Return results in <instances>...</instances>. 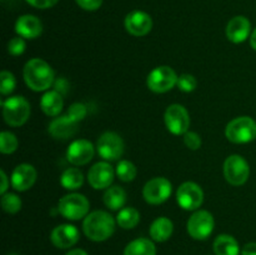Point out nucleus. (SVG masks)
I'll return each mask as SVG.
<instances>
[{"label":"nucleus","mask_w":256,"mask_h":255,"mask_svg":"<svg viewBox=\"0 0 256 255\" xmlns=\"http://www.w3.org/2000/svg\"><path fill=\"white\" fill-rule=\"evenodd\" d=\"M140 222V212L135 208H122L116 215V224L125 230L134 229Z\"/></svg>","instance_id":"obj_26"},{"label":"nucleus","mask_w":256,"mask_h":255,"mask_svg":"<svg viewBox=\"0 0 256 255\" xmlns=\"http://www.w3.org/2000/svg\"><path fill=\"white\" fill-rule=\"evenodd\" d=\"M184 144L190 150H198L202 146V138L198 132H188L184 134Z\"/></svg>","instance_id":"obj_35"},{"label":"nucleus","mask_w":256,"mask_h":255,"mask_svg":"<svg viewBox=\"0 0 256 255\" xmlns=\"http://www.w3.org/2000/svg\"><path fill=\"white\" fill-rule=\"evenodd\" d=\"M32 6L38 8V9H48V8L54 6L58 0H26Z\"/></svg>","instance_id":"obj_37"},{"label":"nucleus","mask_w":256,"mask_h":255,"mask_svg":"<svg viewBox=\"0 0 256 255\" xmlns=\"http://www.w3.org/2000/svg\"><path fill=\"white\" fill-rule=\"evenodd\" d=\"M96 150L98 154L104 160H118L124 154V140L116 132H105L98 139Z\"/></svg>","instance_id":"obj_9"},{"label":"nucleus","mask_w":256,"mask_h":255,"mask_svg":"<svg viewBox=\"0 0 256 255\" xmlns=\"http://www.w3.org/2000/svg\"><path fill=\"white\" fill-rule=\"evenodd\" d=\"M18 145L19 142L12 132H2L0 134V152L2 154H12L18 149Z\"/></svg>","instance_id":"obj_30"},{"label":"nucleus","mask_w":256,"mask_h":255,"mask_svg":"<svg viewBox=\"0 0 256 255\" xmlns=\"http://www.w3.org/2000/svg\"><path fill=\"white\" fill-rule=\"evenodd\" d=\"M36 170L30 164H20L12 170V186L16 192H26L36 182Z\"/></svg>","instance_id":"obj_17"},{"label":"nucleus","mask_w":256,"mask_h":255,"mask_svg":"<svg viewBox=\"0 0 256 255\" xmlns=\"http://www.w3.org/2000/svg\"><path fill=\"white\" fill-rule=\"evenodd\" d=\"M22 75L28 86L34 92H45L54 84V70L39 58L30 59L25 64Z\"/></svg>","instance_id":"obj_2"},{"label":"nucleus","mask_w":256,"mask_h":255,"mask_svg":"<svg viewBox=\"0 0 256 255\" xmlns=\"http://www.w3.org/2000/svg\"><path fill=\"white\" fill-rule=\"evenodd\" d=\"M214 216L208 210H196L189 218L186 224L188 232L195 240H205L214 230Z\"/></svg>","instance_id":"obj_7"},{"label":"nucleus","mask_w":256,"mask_h":255,"mask_svg":"<svg viewBox=\"0 0 256 255\" xmlns=\"http://www.w3.org/2000/svg\"><path fill=\"white\" fill-rule=\"evenodd\" d=\"M102 200L105 206L110 210H122L126 202V192L118 185L109 186L102 195Z\"/></svg>","instance_id":"obj_24"},{"label":"nucleus","mask_w":256,"mask_h":255,"mask_svg":"<svg viewBox=\"0 0 256 255\" xmlns=\"http://www.w3.org/2000/svg\"><path fill=\"white\" fill-rule=\"evenodd\" d=\"M15 32L24 39H35L42 32V24L34 15H22L16 20Z\"/></svg>","instance_id":"obj_20"},{"label":"nucleus","mask_w":256,"mask_h":255,"mask_svg":"<svg viewBox=\"0 0 256 255\" xmlns=\"http://www.w3.org/2000/svg\"><path fill=\"white\" fill-rule=\"evenodd\" d=\"M9 255H19V254H16V252H10Z\"/></svg>","instance_id":"obj_43"},{"label":"nucleus","mask_w":256,"mask_h":255,"mask_svg":"<svg viewBox=\"0 0 256 255\" xmlns=\"http://www.w3.org/2000/svg\"><path fill=\"white\" fill-rule=\"evenodd\" d=\"M172 232H174V224H172L169 218L165 216H160L155 219L152 224L150 225L149 229L152 239L158 242H164L169 240L170 236L172 235Z\"/></svg>","instance_id":"obj_22"},{"label":"nucleus","mask_w":256,"mask_h":255,"mask_svg":"<svg viewBox=\"0 0 256 255\" xmlns=\"http://www.w3.org/2000/svg\"><path fill=\"white\" fill-rule=\"evenodd\" d=\"M65 255H88V252L82 249H72Z\"/></svg>","instance_id":"obj_41"},{"label":"nucleus","mask_w":256,"mask_h":255,"mask_svg":"<svg viewBox=\"0 0 256 255\" xmlns=\"http://www.w3.org/2000/svg\"><path fill=\"white\" fill-rule=\"evenodd\" d=\"M2 210L9 214H16L22 209V200L16 194L12 192H5L2 196Z\"/></svg>","instance_id":"obj_29"},{"label":"nucleus","mask_w":256,"mask_h":255,"mask_svg":"<svg viewBox=\"0 0 256 255\" xmlns=\"http://www.w3.org/2000/svg\"><path fill=\"white\" fill-rule=\"evenodd\" d=\"M252 24L249 19L245 16H235L228 22L226 25V38L234 44L244 42L249 38Z\"/></svg>","instance_id":"obj_18"},{"label":"nucleus","mask_w":256,"mask_h":255,"mask_svg":"<svg viewBox=\"0 0 256 255\" xmlns=\"http://www.w3.org/2000/svg\"><path fill=\"white\" fill-rule=\"evenodd\" d=\"M78 124L79 122H75L74 119L69 116L68 114L62 115V116H58L52 120L49 124V132L52 138L55 139H69L70 136L76 132L78 130Z\"/></svg>","instance_id":"obj_19"},{"label":"nucleus","mask_w":256,"mask_h":255,"mask_svg":"<svg viewBox=\"0 0 256 255\" xmlns=\"http://www.w3.org/2000/svg\"><path fill=\"white\" fill-rule=\"evenodd\" d=\"M66 114L69 115L72 119H74L75 122H80L82 120H84V118L88 114L86 105L82 104V102H74V104L69 106Z\"/></svg>","instance_id":"obj_33"},{"label":"nucleus","mask_w":256,"mask_h":255,"mask_svg":"<svg viewBox=\"0 0 256 255\" xmlns=\"http://www.w3.org/2000/svg\"><path fill=\"white\" fill-rule=\"evenodd\" d=\"M250 168L242 155H230L224 162V176L229 184L240 186L249 179Z\"/></svg>","instance_id":"obj_8"},{"label":"nucleus","mask_w":256,"mask_h":255,"mask_svg":"<svg viewBox=\"0 0 256 255\" xmlns=\"http://www.w3.org/2000/svg\"><path fill=\"white\" fill-rule=\"evenodd\" d=\"M26 44L24 42V38L16 36L12 38L9 42H8V52L12 56H19V55L24 54Z\"/></svg>","instance_id":"obj_34"},{"label":"nucleus","mask_w":256,"mask_h":255,"mask_svg":"<svg viewBox=\"0 0 256 255\" xmlns=\"http://www.w3.org/2000/svg\"><path fill=\"white\" fill-rule=\"evenodd\" d=\"M225 135L234 144H246L256 139V122L250 116L232 119L225 129Z\"/></svg>","instance_id":"obj_3"},{"label":"nucleus","mask_w":256,"mask_h":255,"mask_svg":"<svg viewBox=\"0 0 256 255\" xmlns=\"http://www.w3.org/2000/svg\"><path fill=\"white\" fill-rule=\"evenodd\" d=\"M76 4L82 9L88 10V12H92V10H98L102 6V0H76Z\"/></svg>","instance_id":"obj_36"},{"label":"nucleus","mask_w":256,"mask_h":255,"mask_svg":"<svg viewBox=\"0 0 256 255\" xmlns=\"http://www.w3.org/2000/svg\"><path fill=\"white\" fill-rule=\"evenodd\" d=\"M172 182L166 178H152L142 188V196L145 202L152 205H159L166 202L172 195Z\"/></svg>","instance_id":"obj_10"},{"label":"nucleus","mask_w":256,"mask_h":255,"mask_svg":"<svg viewBox=\"0 0 256 255\" xmlns=\"http://www.w3.org/2000/svg\"><path fill=\"white\" fill-rule=\"evenodd\" d=\"M115 174L118 175L122 182H129L136 178L138 170L136 166L132 164L129 160H120L116 165V170H115Z\"/></svg>","instance_id":"obj_28"},{"label":"nucleus","mask_w":256,"mask_h":255,"mask_svg":"<svg viewBox=\"0 0 256 255\" xmlns=\"http://www.w3.org/2000/svg\"><path fill=\"white\" fill-rule=\"evenodd\" d=\"M16 86V80L15 76L8 70H2L0 74V92L2 95H9L10 92H14Z\"/></svg>","instance_id":"obj_31"},{"label":"nucleus","mask_w":256,"mask_h":255,"mask_svg":"<svg viewBox=\"0 0 256 255\" xmlns=\"http://www.w3.org/2000/svg\"><path fill=\"white\" fill-rule=\"evenodd\" d=\"M250 45H252V49L256 50V28L254 32H252V35H250Z\"/></svg>","instance_id":"obj_42"},{"label":"nucleus","mask_w":256,"mask_h":255,"mask_svg":"<svg viewBox=\"0 0 256 255\" xmlns=\"http://www.w3.org/2000/svg\"><path fill=\"white\" fill-rule=\"evenodd\" d=\"M178 75L170 66L162 65L152 69L146 79V85L152 92L162 94L172 90L178 84Z\"/></svg>","instance_id":"obj_6"},{"label":"nucleus","mask_w":256,"mask_h":255,"mask_svg":"<svg viewBox=\"0 0 256 255\" xmlns=\"http://www.w3.org/2000/svg\"><path fill=\"white\" fill-rule=\"evenodd\" d=\"M60 182L65 189L76 190L84 184V175L76 168H69V169L64 170L60 176Z\"/></svg>","instance_id":"obj_27"},{"label":"nucleus","mask_w":256,"mask_h":255,"mask_svg":"<svg viewBox=\"0 0 256 255\" xmlns=\"http://www.w3.org/2000/svg\"><path fill=\"white\" fill-rule=\"evenodd\" d=\"M124 255H156V246L146 238H138L125 246Z\"/></svg>","instance_id":"obj_25"},{"label":"nucleus","mask_w":256,"mask_h":255,"mask_svg":"<svg viewBox=\"0 0 256 255\" xmlns=\"http://www.w3.org/2000/svg\"><path fill=\"white\" fill-rule=\"evenodd\" d=\"M64 106L62 95L56 90H49L40 99V108L48 116H58Z\"/></svg>","instance_id":"obj_21"},{"label":"nucleus","mask_w":256,"mask_h":255,"mask_svg":"<svg viewBox=\"0 0 256 255\" xmlns=\"http://www.w3.org/2000/svg\"><path fill=\"white\" fill-rule=\"evenodd\" d=\"M89 200L78 192L68 194L59 200L58 212L68 220H80L89 214Z\"/></svg>","instance_id":"obj_5"},{"label":"nucleus","mask_w":256,"mask_h":255,"mask_svg":"<svg viewBox=\"0 0 256 255\" xmlns=\"http://www.w3.org/2000/svg\"><path fill=\"white\" fill-rule=\"evenodd\" d=\"M125 29L132 36H145L152 29V19L148 12L134 10L125 18Z\"/></svg>","instance_id":"obj_14"},{"label":"nucleus","mask_w":256,"mask_h":255,"mask_svg":"<svg viewBox=\"0 0 256 255\" xmlns=\"http://www.w3.org/2000/svg\"><path fill=\"white\" fill-rule=\"evenodd\" d=\"M166 129L174 135H184L189 132L190 116L188 110L180 104H172L168 106L164 115Z\"/></svg>","instance_id":"obj_12"},{"label":"nucleus","mask_w":256,"mask_h":255,"mask_svg":"<svg viewBox=\"0 0 256 255\" xmlns=\"http://www.w3.org/2000/svg\"><path fill=\"white\" fill-rule=\"evenodd\" d=\"M176 202L184 210H198L204 202V192L196 182H185L178 188Z\"/></svg>","instance_id":"obj_11"},{"label":"nucleus","mask_w":256,"mask_h":255,"mask_svg":"<svg viewBox=\"0 0 256 255\" xmlns=\"http://www.w3.org/2000/svg\"><path fill=\"white\" fill-rule=\"evenodd\" d=\"M0 176H2V186H0V192L2 194H5L8 190V188H9V179H8L6 174H5L4 170H0Z\"/></svg>","instance_id":"obj_40"},{"label":"nucleus","mask_w":256,"mask_h":255,"mask_svg":"<svg viewBox=\"0 0 256 255\" xmlns=\"http://www.w3.org/2000/svg\"><path fill=\"white\" fill-rule=\"evenodd\" d=\"M82 232L88 239L92 242H105L115 232V220L109 212L95 210L85 216L82 222Z\"/></svg>","instance_id":"obj_1"},{"label":"nucleus","mask_w":256,"mask_h":255,"mask_svg":"<svg viewBox=\"0 0 256 255\" xmlns=\"http://www.w3.org/2000/svg\"><path fill=\"white\" fill-rule=\"evenodd\" d=\"M2 116L10 126H22L30 116V104L24 96H12L2 102Z\"/></svg>","instance_id":"obj_4"},{"label":"nucleus","mask_w":256,"mask_h":255,"mask_svg":"<svg viewBox=\"0 0 256 255\" xmlns=\"http://www.w3.org/2000/svg\"><path fill=\"white\" fill-rule=\"evenodd\" d=\"M79 230L72 224L58 225L50 234V240H52V245L59 249H69V248L74 246L79 242Z\"/></svg>","instance_id":"obj_16"},{"label":"nucleus","mask_w":256,"mask_h":255,"mask_svg":"<svg viewBox=\"0 0 256 255\" xmlns=\"http://www.w3.org/2000/svg\"><path fill=\"white\" fill-rule=\"evenodd\" d=\"M242 255H256V242H248L242 246Z\"/></svg>","instance_id":"obj_39"},{"label":"nucleus","mask_w":256,"mask_h":255,"mask_svg":"<svg viewBox=\"0 0 256 255\" xmlns=\"http://www.w3.org/2000/svg\"><path fill=\"white\" fill-rule=\"evenodd\" d=\"M115 172L106 162H99L90 168L88 172V182L94 189H108L114 180Z\"/></svg>","instance_id":"obj_15"},{"label":"nucleus","mask_w":256,"mask_h":255,"mask_svg":"<svg viewBox=\"0 0 256 255\" xmlns=\"http://www.w3.org/2000/svg\"><path fill=\"white\" fill-rule=\"evenodd\" d=\"M215 255H239L240 246L238 240L234 236L228 234H222L214 240Z\"/></svg>","instance_id":"obj_23"},{"label":"nucleus","mask_w":256,"mask_h":255,"mask_svg":"<svg viewBox=\"0 0 256 255\" xmlns=\"http://www.w3.org/2000/svg\"><path fill=\"white\" fill-rule=\"evenodd\" d=\"M178 88L184 92H192L196 89L198 82L194 75L182 74L178 78Z\"/></svg>","instance_id":"obj_32"},{"label":"nucleus","mask_w":256,"mask_h":255,"mask_svg":"<svg viewBox=\"0 0 256 255\" xmlns=\"http://www.w3.org/2000/svg\"><path fill=\"white\" fill-rule=\"evenodd\" d=\"M54 86H55V90H56L58 92H60L62 95H65L68 92V89H69V84H68V82L65 79H59L56 80V82H54Z\"/></svg>","instance_id":"obj_38"},{"label":"nucleus","mask_w":256,"mask_h":255,"mask_svg":"<svg viewBox=\"0 0 256 255\" xmlns=\"http://www.w3.org/2000/svg\"><path fill=\"white\" fill-rule=\"evenodd\" d=\"M95 148L89 140H74L66 150V159L70 164L82 166L88 164L94 158Z\"/></svg>","instance_id":"obj_13"}]
</instances>
